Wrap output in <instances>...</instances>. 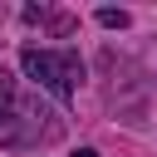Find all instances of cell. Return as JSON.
<instances>
[{"label": "cell", "mask_w": 157, "mask_h": 157, "mask_svg": "<svg viewBox=\"0 0 157 157\" xmlns=\"http://www.w3.org/2000/svg\"><path fill=\"white\" fill-rule=\"evenodd\" d=\"M64 137V113L29 93L5 64H0V147H49Z\"/></svg>", "instance_id": "1"}, {"label": "cell", "mask_w": 157, "mask_h": 157, "mask_svg": "<svg viewBox=\"0 0 157 157\" xmlns=\"http://www.w3.org/2000/svg\"><path fill=\"white\" fill-rule=\"evenodd\" d=\"M20 69H25V78H29L39 93H49L54 103H69V98L78 93V78H83V59H78L74 49H34V44H25V49H20Z\"/></svg>", "instance_id": "2"}, {"label": "cell", "mask_w": 157, "mask_h": 157, "mask_svg": "<svg viewBox=\"0 0 157 157\" xmlns=\"http://www.w3.org/2000/svg\"><path fill=\"white\" fill-rule=\"evenodd\" d=\"M98 25H108V29H123V25H128V15H123V10H98Z\"/></svg>", "instance_id": "3"}, {"label": "cell", "mask_w": 157, "mask_h": 157, "mask_svg": "<svg viewBox=\"0 0 157 157\" xmlns=\"http://www.w3.org/2000/svg\"><path fill=\"white\" fill-rule=\"evenodd\" d=\"M74 157H98V152H93V147H78V152H74Z\"/></svg>", "instance_id": "4"}]
</instances>
